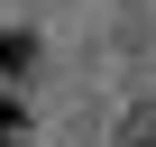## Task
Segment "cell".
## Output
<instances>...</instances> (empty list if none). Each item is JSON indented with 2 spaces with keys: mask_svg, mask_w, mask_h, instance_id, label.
<instances>
[{
  "mask_svg": "<svg viewBox=\"0 0 156 147\" xmlns=\"http://www.w3.org/2000/svg\"><path fill=\"white\" fill-rule=\"evenodd\" d=\"M119 147H156V110H129V129H119Z\"/></svg>",
  "mask_w": 156,
  "mask_h": 147,
  "instance_id": "2",
  "label": "cell"
},
{
  "mask_svg": "<svg viewBox=\"0 0 156 147\" xmlns=\"http://www.w3.org/2000/svg\"><path fill=\"white\" fill-rule=\"evenodd\" d=\"M28 64H37V37L28 28H0V74H28Z\"/></svg>",
  "mask_w": 156,
  "mask_h": 147,
  "instance_id": "1",
  "label": "cell"
}]
</instances>
